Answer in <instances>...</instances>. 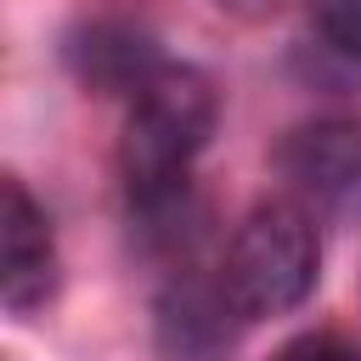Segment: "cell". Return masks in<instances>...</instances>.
I'll list each match as a JSON object with an SVG mask.
<instances>
[{"label": "cell", "instance_id": "6da1fadb", "mask_svg": "<svg viewBox=\"0 0 361 361\" xmlns=\"http://www.w3.org/2000/svg\"><path fill=\"white\" fill-rule=\"evenodd\" d=\"M214 118H220V96L203 68L164 62L135 90L124 141H118V164H124V186L135 209H152L186 192V169L209 147Z\"/></svg>", "mask_w": 361, "mask_h": 361}, {"label": "cell", "instance_id": "7a4b0ae2", "mask_svg": "<svg viewBox=\"0 0 361 361\" xmlns=\"http://www.w3.org/2000/svg\"><path fill=\"white\" fill-rule=\"evenodd\" d=\"M316 271H322V243L310 214L288 197H271V203H254L231 231L220 288L243 322H259L305 305L316 288Z\"/></svg>", "mask_w": 361, "mask_h": 361}, {"label": "cell", "instance_id": "3957f363", "mask_svg": "<svg viewBox=\"0 0 361 361\" xmlns=\"http://www.w3.org/2000/svg\"><path fill=\"white\" fill-rule=\"evenodd\" d=\"M6 214H0V299L6 310H34L45 305L56 282V248H51V220L28 197L23 180H6Z\"/></svg>", "mask_w": 361, "mask_h": 361}, {"label": "cell", "instance_id": "277c9868", "mask_svg": "<svg viewBox=\"0 0 361 361\" xmlns=\"http://www.w3.org/2000/svg\"><path fill=\"white\" fill-rule=\"evenodd\" d=\"M282 175L316 197V203H344L361 192V124L355 118H316L299 124L282 152H276Z\"/></svg>", "mask_w": 361, "mask_h": 361}, {"label": "cell", "instance_id": "5b68a950", "mask_svg": "<svg viewBox=\"0 0 361 361\" xmlns=\"http://www.w3.org/2000/svg\"><path fill=\"white\" fill-rule=\"evenodd\" d=\"M226 316H237V310H231V299H226L220 282H214V288H175V293L158 305L164 350H169L175 361H214V355L231 344Z\"/></svg>", "mask_w": 361, "mask_h": 361}, {"label": "cell", "instance_id": "8992f818", "mask_svg": "<svg viewBox=\"0 0 361 361\" xmlns=\"http://www.w3.org/2000/svg\"><path fill=\"white\" fill-rule=\"evenodd\" d=\"M68 56H73L79 79L96 85V90H141V85L164 68L141 34H130V28H107V23H96L90 34H79V39L68 45Z\"/></svg>", "mask_w": 361, "mask_h": 361}, {"label": "cell", "instance_id": "52a82bcc", "mask_svg": "<svg viewBox=\"0 0 361 361\" xmlns=\"http://www.w3.org/2000/svg\"><path fill=\"white\" fill-rule=\"evenodd\" d=\"M316 11V34L327 39V51L361 62V0H310Z\"/></svg>", "mask_w": 361, "mask_h": 361}, {"label": "cell", "instance_id": "ba28073f", "mask_svg": "<svg viewBox=\"0 0 361 361\" xmlns=\"http://www.w3.org/2000/svg\"><path fill=\"white\" fill-rule=\"evenodd\" d=\"M271 361H361L338 333H299V338H288Z\"/></svg>", "mask_w": 361, "mask_h": 361}, {"label": "cell", "instance_id": "9c48e42d", "mask_svg": "<svg viewBox=\"0 0 361 361\" xmlns=\"http://www.w3.org/2000/svg\"><path fill=\"white\" fill-rule=\"evenodd\" d=\"M220 11H231V17H243V23H265V17H276L288 0H214Z\"/></svg>", "mask_w": 361, "mask_h": 361}]
</instances>
